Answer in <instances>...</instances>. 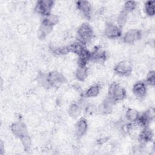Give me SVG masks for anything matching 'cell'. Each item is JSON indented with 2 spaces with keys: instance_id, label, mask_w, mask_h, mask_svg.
I'll use <instances>...</instances> for the list:
<instances>
[{
  "instance_id": "4316f807",
  "label": "cell",
  "mask_w": 155,
  "mask_h": 155,
  "mask_svg": "<svg viewBox=\"0 0 155 155\" xmlns=\"http://www.w3.org/2000/svg\"><path fill=\"white\" fill-rule=\"evenodd\" d=\"M146 84L151 87H154L155 85V71L154 70H150L146 78Z\"/></svg>"
},
{
  "instance_id": "83f0119b",
  "label": "cell",
  "mask_w": 155,
  "mask_h": 155,
  "mask_svg": "<svg viewBox=\"0 0 155 155\" xmlns=\"http://www.w3.org/2000/svg\"><path fill=\"white\" fill-rule=\"evenodd\" d=\"M136 5H137V4L135 1H128L125 3L123 10L125 12H126L127 13H129L133 12L134 10H135Z\"/></svg>"
},
{
  "instance_id": "5b68a950",
  "label": "cell",
  "mask_w": 155,
  "mask_h": 155,
  "mask_svg": "<svg viewBox=\"0 0 155 155\" xmlns=\"http://www.w3.org/2000/svg\"><path fill=\"white\" fill-rule=\"evenodd\" d=\"M142 31L138 29H130L123 36V42L128 44H133L142 38Z\"/></svg>"
},
{
  "instance_id": "5bb4252c",
  "label": "cell",
  "mask_w": 155,
  "mask_h": 155,
  "mask_svg": "<svg viewBox=\"0 0 155 155\" xmlns=\"http://www.w3.org/2000/svg\"><path fill=\"white\" fill-rule=\"evenodd\" d=\"M115 102H114L113 100H111L109 97H106L102 102L100 110L102 113L104 114H109L110 113L113 108V107L115 104Z\"/></svg>"
},
{
  "instance_id": "9a60e30c",
  "label": "cell",
  "mask_w": 155,
  "mask_h": 155,
  "mask_svg": "<svg viewBox=\"0 0 155 155\" xmlns=\"http://www.w3.org/2000/svg\"><path fill=\"white\" fill-rule=\"evenodd\" d=\"M78 65H87L91 59V51L86 47L78 55Z\"/></svg>"
},
{
  "instance_id": "44dd1931",
  "label": "cell",
  "mask_w": 155,
  "mask_h": 155,
  "mask_svg": "<svg viewBox=\"0 0 155 155\" xmlns=\"http://www.w3.org/2000/svg\"><path fill=\"white\" fill-rule=\"evenodd\" d=\"M140 113L134 108H128L125 113L126 119L131 123H135L139 117Z\"/></svg>"
},
{
  "instance_id": "52a82bcc",
  "label": "cell",
  "mask_w": 155,
  "mask_h": 155,
  "mask_svg": "<svg viewBox=\"0 0 155 155\" xmlns=\"http://www.w3.org/2000/svg\"><path fill=\"white\" fill-rule=\"evenodd\" d=\"M77 8L81 13L86 18L90 19L92 13V6L91 3L87 1H78L76 2Z\"/></svg>"
},
{
  "instance_id": "8992f818",
  "label": "cell",
  "mask_w": 155,
  "mask_h": 155,
  "mask_svg": "<svg viewBox=\"0 0 155 155\" xmlns=\"http://www.w3.org/2000/svg\"><path fill=\"white\" fill-rule=\"evenodd\" d=\"M105 36L109 39H117L122 36V30L117 25L108 23L104 29Z\"/></svg>"
},
{
  "instance_id": "484cf974",
  "label": "cell",
  "mask_w": 155,
  "mask_h": 155,
  "mask_svg": "<svg viewBox=\"0 0 155 155\" xmlns=\"http://www.w3.org/2000/svg\"><path fill=\"white\" fill-rule=\"evenodd\" d=\"M22 145V147L25 151H28L30 149L31 146V140L30 137L27 134L19 138Z\"/></svg>"
},
{
  "instance_id": "4fadbf2b",
  "label": "cell",
  "mask_w": 155,
  "mask_h": 155,
  "mask_svg": "<svg viewBox=\"0 0 155 155\" xmlns=\"http://www.w3.org/2000/svg\"><path fill=\"white\" fill-rule=\"evenodd\" d=\"M107 59L106 51L102 49L101 47H96L91 52V59L90 61H93L96 62H104Z\"/></svg>"
},
{
  "instance_id": "ac0fdd59",
  "label": "cell",
  "mask_w": 155,
  "mask_h": 155,
  "mask_svg": "<svg viewBox=\"0 0 155 155\" xmlns=\"http://www.w3.org/2000/svg\"><path fill=\"white\" fill-rule=\"evenodd\" d=\"M53 27L42 22L38 31V36L40 39H44L52 31Z\"/></svg>"
},
{
  "instance_id": "2e32d148",
  "label": "cell",
  "mask_w": 155,
  "mask_h": 155,
  "mask_svg": "<svg viewBox=\"0 0 155 155\" xmlns=\"http://www.w3.org/2000/svg\"><path fill=\"white\" fill-rule=\"evenodd\" d=\"M69 52H72L79 55L81 51L86 47L85 45L79 40L74 41L73 43L68 45Z\"/></svg>"
},
{
  "instance_id": "7a4b0ae2",
  "label": "cell",
  "mask_w": 155,
  "mask_h": 155,
  "mask_svg": "<svg viewBox=\"0 0 155 155\" xmlns=\"http://www.w3.org/2000/svg\"><path fill=\"white\" fill-rule=\"evenodd\" d=\"M93 30L88 23H83L78 30V40L86 45L93 38Z\"/></svg>"
},
{
  "instance_id": "cb8c5ba5",
  "label": "cell",
  "mask_w": 155,
  "mask_h": 155,
  "mask_svg": "<svg viewBox=\"0 0 155 155\" xmlns=\"http://www.w3.org/2000/svg\"><path fill=\"white\" fill-rule=\"evenodd\" d=\"M128 13H127L124 10H122V12H120V13L119 14L117 18V25L120 28L122 27L125 25L127 18H128Z\"/></svg>"
},
{
  "instance_id": "e0dca14e",
  "label": "cell",
  "mask_w": 155,
  "mask_h": 155,
  "mask_svg": "<svg viewBox=\"0 0 155 155\" xmlns=\"http://www.w3.org/2000/svg\"><path fill=\"white\" fill-rule=\"evenodd\" d=\"M88 67L87 65H78L75 71V76L79 81H84L88 76Z\"/></svg>"
},
{
  "instance_id": "ba28073f",
  "label": "cell",
  "mask_w": 155,
  "mask_h": 155,
  "mask_svg": "<svg viewBox=\"0 0 155 155\" xmlns=\"http://www.w3.org/2000/svg\"><path fill=\"white\" fill-rule=\"evenodd\" d=\"M153 137V133L148 127L142 128L137 136V139L141 146L147 144L151 142Z\"/></svg>"
},
{
  "instance_id": "7c38bea8",
  "label": "cell",
  "mask_w": 155,
  "mask_h": 155,
  "mask_svg": "<svg viewBox=\"0 0 155 155\" xmlns=\"http://www.w3.org/2000/svg\"><path fill=\"white\" fill-rule=\"evenodd\" d=\"M88 122L85 118L81 117L75 125V133L78 137L83 136L87 131Z\"/></svg>"
},
{
  "instance_id": "277c9868",
  "label": "cell",
  "mask_w": 155,
  "mask_h": 155,
  "mask_svg": "<svg viewBox=\"0 0 155 155\" xmlns=\"http://www.w3.org/2000/svg\"><path fill=\"white\" fill-rule=\"evenodd\" d=\"M132 69L133 67L130 62L128 61H122L115 65L114 71L119 76H126L131 74Z\"/></svg>"
},
{
  "instance_id": "30bf717a",
  "label": "cell",
  "mask_w": 155,
  "mask_h": 155,
  "mask_svg": "<svg viewBox=\"0 0 155 155\" xmlns=\"http://www.w3.org/2000/svg\"><path fill=\"white\" fill-rule=\"evenodd\" d=\"M47 76L50 86L62 84L66 81L63 74L57 71H51L47 74Z\"/></svg>"
},
{
  "instance_id": "8fae6325",
  "label": "cell",
  "mask_w": 155,
  "mask_h": 155,
  "mask_svg": "<svg viewBox=\"0 0 155 155\" xmlns=\"http://www.w3.org/2000/svg\"><path fill=\"white\" fill-rule=\"evenodd\" d=\"M146 83L143 82H136L132 88L133 94L138 98H143L147 93V87Z\"/></svg>"
},
{
  "instance_id": "ffe728a7",
  "label": "cell",
  "mask_w": 155,
  "mask_h": 155,
  "mask_svg": "<svg viewBox=\"0 0 155 155\" xmlns=\"http://www.w3.org/2000/svg\"><path fill=\"white\" fill-rule=\"evenodd\" d=\"M81 110H82L81 106L78 104L74 103V104H72L69 107L68 110V113L69 116L71 117L73 119H76L81 114Z\"/></svg>"
},
{
  "instance_id": "d4e9b609",
  "label": "cell",
  "mask_w": 155,
  "mask_h": 155,
  "mask_svg": "<svg viewBox=\"0 0 155 155\" xmlns=\"http://www.w3.org/2000/svg\"><path fill=\"white\" fill-rule=\"evenodd\" d=\"M145 11L149 16H153L154 15V1H148L145 3Z\"/></svg>"
},
{
  "instance_id": "6da1fadb",
  "label": "cell",
  "mask_w": 155,
  "mask_h": 155,
  "mask_svg": "<svg viewBox=\"0 0 155 155\" xmlns=\"http://www.w3.org/2000/svg\"><path fill=\"white\" fill-rule=\"evenodd\" d=\"M127 96V91L124 87L120 84L113 82L108 90L107 97L114 102H119L124 100Z\"/></svg>"
},
{
  "instance_id": "603a6c76",
  "label": "cell",
  "mask_w": 155,
  "mask_h": 155,
  "mask_svg": "<svg viewBox=\"0 0 155 155\" xmlns=\"http://www.w3.org/2000/svg\"><path fill=\"white\" fill-rule=\"evenodd\" d=\"M37 81L41 86H42L44 88H48L51 87L48 82L47 74H46L42 73H39L37 78Z\"/></svg>"
},
{
  "instance_id": "d6986e66",
  "label": "cell",
  "mask_w": 155,
  "mask_h": 155,
  "mask_svg": "<svg viewBox=\"0 0 155 155\" xmlns=\"http://www.w3.org/2000/svg\"><path fill=\"white\" fill-rule=\"evenodd\" d=\"M101 85L98 84H93L90 86L85 92V96L87 97H94L99 95L101 91Z\"/></svg>"
},
{
  "instance_id": "3957f363",
  "label": "cell",
  "mask_w": 155,
  "mask_h": 155,
  "mask_svg": "<svg viewBox=\"0 0 155 155\" xmlns=\"http://www.w3.org/2000/svg\"><path fill=\"white\" fill-rule=\"evenodd\" d=\"M54 5V2L50 0H41L37 2L35 10L36 13L44 16L51 13V9Z\"/></svg>"
},
{
  "instance_id": "7402d4cb",
  "label": "cell",
  "mask_w": 155,
  "mask_h": 155,
  "mask_svg": "<svg viewBox=\"0 0 155 155\" xmlns=\"http://www.w3.org/2000/svg\"><path fill=\"white\" fill-rule=\"evenodd\" d=\"M42 22L48 24L52 27H54V25L58 23L59 17L56 15L50 13L49 15L44 16Z\"/></svg>"
},
{
  "instance_id": "9c48e42d",
  "label": "cell",
  "mask_w": 155,
  "mask_h": 155,
  "mask_svg": "<svg viewBox=\"0 0 155 155\" xmlns=\"http://www.w3.org/2000/svg\"><path fill=\"white\" fill-rule=\"evenodd\" d=\"M10 129L13 134L19 138L27 134V127L22 121H18L12 124Z\"/></svg>"
}]
</instances>
